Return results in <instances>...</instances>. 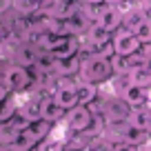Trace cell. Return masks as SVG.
I'll list each match as a JSON object with an SVG mask.
<instances>
[{"label":"cell","mask_w":151,"mask_h":151,"mask_svg":"<svg viewBox=\"0 0 151 151\" xmlns=\"http://www.w3.org/2000/svg\"><path fill=\"white\" fill-rule=\"evenodd\" d=\"M113 67L109 58H100V56H82V69L78 80L85 82H93V85H107L113 78Z\"/></svg>","instance_id":"1"},{"label":"cell","mask_w":151,"mask_h":151,"mask_svg":"<svg viewBox=\"0 0 151 151\" xmlns=\"http://www.w3.org/2000/svg\"><path fill=\"white\" fill-rule=\"evenodd\" d=\"M0 80L5 82L14 93H24V91L33 89L36 76H33V69H27V67H20L16 62H9V65L2 67V78Z\"/></svg>","instance_id":"2"},{"label":"cell","mask_w":151,"mask_h":151,"mask_svg":"<svg viewBox=\"0 0 151 151\" xmlns=\"http://www.w3.org/2000/svg\"><path fill=\"white\" fill-rule=\"evenodd\" d=\"M91 120H93V111H91V107H85V104H78V107L69 109L67 111V118H65V127L67 131L71 133H85L87 129H89Z\"/></svg>","instance_id":"3"},{"label":"cell","mask_w":151,"mask_h":151,"mask_svg":"<svg viewBox=\"0 0 151 151\" xmlns=\"http://www.w3.org/2000/svg\"><path fill=\"white\" fill-rule=\"evenodd\" d=\"M100 111L104 113L107 122L113 124V122H124V120H129L131 107H129V102L122 98V96H111V98H107L102 102Z\"/></svg>","instance_id":"4"},{"label":"cell","mask_w":151,"mask_h":151,"mask_svg":"<svg viewBox=\"0 0 151 151\" xmlns=\"http://www.w3.org/2000/svg\"><path fill=\"white\" fill-rule=\"evenodd\" d=\"M113 45H116V53H120V56H133L142 49V42L138 40V36L127 31L124 27H120L113 33Z\"/></svg>","instance_id":"5"},{"label":"cell","mask_w":151,"mask_h":151,"mask_svg":"<svg viewBox=\"0 0 151 151\" xmlns=\"http://www.w3.org/2000/svg\"><path fill=\"white\" fill-rule=\"evenodd\" d=\"M98 24H102L107 31H111V33H116L120 27H122V11L118 9V7H113V5H107L104 2L102 5V9H100V16H98V20H96Z\"/></svg>","instance_id":"6"},{"label":"cell","mask_w":151,"mask_h":151,"mask_svg":"<svg viewBox=\"0 0 151 151\" xmlns=\"http://www.w3.org/2000/svg\"><path fill=\"white\" fill-rule=\"evenodd\" d=\"M38 56H40V49L33 42H20L18 47H16L14 62L20 65V67H27V69H33L36 62H38Z\"/></svg>","instance_id":"7"},{"label":"cell","mask_w":151,"mask_h":151,"mask_svg":"<svg viewBox=\"0 0 151 151\" xmlns=\"http://www.w3.org/2000/svg\"><path fill=\"white\" fill-rule=\"evenodd\" d=\"M40 111H42V120H49L51 124H60V122H65V118H67V109H62L60 104L56 102L53 96L42 98V102H40Z\"/></svg>","instance_id":"8"},{"label":"cell","mask_w":151,"mask_h":151,"mask_svg":"<svg viewBox=\"0 0 151 151\" xmlns=\"http://www.w3.org/2000/svg\"><path fill=\"white\" fill-rule=\"evenodd\" d=\"M82 69V56H71V58H56L53 62V73L56 76H71L78 78Z\"/></svg>","instance_id":"9"},{"label":"cell","mask_w":151,"mask_h":151,"mask_svg":"<svg viewBox=\"0 0 151 151\" xmlns=\"http://www.w3.org/2000/svg\"><path fill=\"white\" fill-rule=\"evenodd\" d=\"M78 11H82V0H56L51 7H49V14L53 18L67 20L71 16H76Z\"/></svg>","instance_id":"10"},{"label":"cell","mask_w":151,"mask_h":151,"mask_svg":"<svg viewBox=\"0 0 151 151\" xmlns=\"http://www.w3.org/2000/svg\"><path fill=\"white\" fill-rule=\"evenodd\" d=\"M147 18H149V16H147L140 7H131V9H127V11L122 14V27L127 29V31L136 33L138 29L147 22Z\"/></svg>","instance_id":"11"},{"label":"cell","mask_w":151,"mask_h":151,"mask_svg":"<svg viewBox=\"0 0 151 151\" xmlns=\"http://www.w3.org/2000/svg\"><path fill=\"white\" fill-rule=\"evenodd\" d=\"M76 91H78V102L85 104V107H89V104L98 102V98H100V87L93 85V82L78 80V87H76Z\"/></svg>","instance_id":"12"},{"label":"cell","mask_w":151,"mask_h":151,"mask_svg":"<svg viewBox=\"0 0 151 151\" xmlns=\"http://www.w3.org/2000/svg\"><path fill=\"white\" fill-rule=\"evenodd\" d=\"M76 87L78 85H73V87H56V93H53V98H56V102L60 104L62 109H73V107H78V91H76Z\"/></svg>","instance_id":"13"},{"label":"cell","mask_w":151,"mask_h":151,"mask_svg":"<svg viewBox=\"0 0 151 151\" xmlns=\"http://www.w3.org/2000/svg\"><path fill=\"white\" fill-rule=\"evenodd\" d=\"M149 91L151 89H145V87H138V85H131L127 91L122 93V98L129 102V107L136 109V107H149Z\"/></svg>","instance_id":"14"},{"label":"cell","mask_w":151,"mask_h":151,"mask_svg":"<svg viewBox=\"0 0 151 151\" xmlns=\"http://www.w3.org/2000/svg\"><path fill=\"white\" fill-rule=\"evenodd\" d=\"M38 145H40V142L36 140V136L27 129V131H20V136L16 138V140L11 142L5 151H33Z\"/></svg>","instance_id":"15"},{"label":"cell","mask_w":151,"mask_h":151,"mask_svg":"<svg viewBox=\"0 0 151 151\" xmlns=\"http://www.w3.org/2000/svg\"><path fill=\"white\" fill-rule=\"evenodd\" d=\"M53 129H56V124H51L49 120H36V122H31V127H29V131L36 136V140L38 142H42L45 138H49L53 133Z\"/></svg>","instance_id":"16"},{"label":"cell","mask_w":151,"mask_h":151,"mask_svg":"<svg viewBox=\"0 0 151 151\" xmlns=\"http://www.w3.org/2000/svg\"><path fill=\"white\" fill-rule=\"evenodd\" d=\"M149 113H151V107H136V109H131L127 122H131L133 127L147 129L149 127Z\"/></svg>","instance_id":"17"},{"label":"cell","mask_w":151,"mask_h":151,"mask_svg":"<svg viewBox=\"0 0 151 151\" xmlns=\"http://www.w3.org/2000/svg\"><path fill=\"white\" fill-rule=\"evenodd\" d=\"M16 113H18V96L14 93L5 102H0V122H9Z\"/></svg>","instance_id":"18"},{"label":"cell","mask_w":151,"mask_h":151,"mask_svg":"<svg viewBox=\"0 0 151 151\" xmlns=\"http://www.w3.org/2000/svg\"><path fill=\"white\" fill-rule=\"evenodd\" d=\"M18 136H20V129L14 127L11 122H2L0 124V147H2V149H7Z\"/></svg>","instance_id":"19"},{"label":"cell","mask_w":151,"mask_h":151,"mask_svg":"<svg viewBox=\"0 0 151 151\" xmlns=\"http://www.w3.org/2000/svg\"><path fill=\"white\" fill-rule=\"evenodd\" d=\"M133 85L145 87V89H151V67H142V69H133L129 73Z\"/></svg>","instance_id":"20"},{"label":"cell","mask_w":151,"mask_h":151,"mask_svg":"<svg viewBox=\"0 0 151 151\" xmlns=\"http://www.w3.org/2000/svg\"><path fill=\"white\" fill-rule=\"evenodd\" d=\"M111 60V67H113V73L120 76V73H131V67H129V58L127 56H120V53H116L113 58H109Z\"/></svg>","instance_id":"21"},{"label":"cell","mask_w":151,"mask_h":151,"mask_svg":"<svg viewBox=\"0 0 151 151\" xmlns=\"http://www.w3.org/2000/svg\"><path fill=\"white\" fill-rule=\"evenodd\" d=\"M136 36L142 42V47H145V45H151V18H147V22L136 31Z\"/></svg>","instance_id":"22"},{"label":"cell","mask_w":151,"mask_h":151,"mask_svg":"<svg viewBox=\"0 0 151 151\" xmlns=\"http://www.w3.org/2000/svg\"><path fill=\"white\" fill-rule=\"evenodd\" d=\"M14 9H16V0H0V18H5Z\"/></svg>","instance_id":"23"},{"label":"cell","mask_w":151,"mask_h":151,"mask_svg":"<svg viewBox=\"0 0 151 151\" xmlns=\"http://www.w3.org/2000/svg\"><path fill=\"white\" fill-rule=\"evenodd\" d=\"M11 96H14V91L9 89V87L5 85V82L0 80V102H5L7 98H11Z\"/></svg>","instance_id":"24"},{"label":"cell","mask_w":151,"mask_h":151,"mask_svg":"<svg viewBox=\"0 0 151 151\" xmlns=\"http://www.w3.org/2000/svg\"><path fill=\"white\" fill-rule=\"evenodd\" d=\"M138 7H140V9L151 18V0H140V5H138Z\"/></svg>","instance_id":"25"},{"label":"cell","mask_w":151,"mask_h":151,"mask_svg":"<svg viewBox=\"0 0 151 151\" xmlns=\"http://www.w3.org/2000/svg\"><path fill=\"white\" fill-rule=\"evenodd\" d=\"M147 131L151 133V113H149V127H147Z\"/></svg>","instance_id":"26"},{"label":"cell","mask_w":151,"mask_h":151,"mask_svg":"<svg viewBox=\"0 0 151 151\" xmlns=\"http://www.w3.org/2000/svg\"><path fill=\"white\" fill-rule=\"evenodd\" d=\"M33 151H38V147H36V149H33Z\"/></svg>","instance_id":"27"},{"label":"cell","mask_w":151,"mask_h":151,"mask_svg":"<svg viewBox=\"0 0 151 151\" xmlns=\"http://www.w3.org/2000/svg\"><path fill=\"white\" fill-rule=\"evenodd\" d=\"M0 124H2V122H0Z\"/></svg>","instance_id":"28"}]
</instances>
